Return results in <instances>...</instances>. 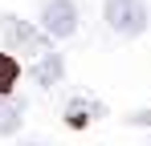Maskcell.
Returning a JSON list of instances; mask_svg holds the SVG:
<instances>
[{"instance_id":"cell-1","label":"cell","mask_w":151,"mask_h":146,"mask_svg":"<svg viewBox=\"0 0 151 146\" xmlns=\"http://www.w3.org/2000/svg\"><path fill=\"white\" fill-rule=\"evenodd\" d=\"M106 24L123 37H139L147 28V4L143 0H106Z\"/></svg>"},{"instance_id":"cell-2","label":"cell","mask_w":151,"mask_h":146,"mask_svg":"<svg viewBox=\"0 0 151 146\" xmlns=\"http://www.w3.org/2000/svg\"><path fill=\"white\" fill-rule=\"evenodd\" d=\"M41 24H45L49 37H70V33L78 28V4L74 0H45Z\"/></svg>"},{"instance_id":"cell-3","label":"cell","mask_w":151,"mask_h":146,"mask_svg":"<svg viewBox=\"0 0 151 146\" xmlns=\"http://www.w3.org/2000/svg\"><path fill=\"white\" fill-rule=\"evenodd\" d=\"M0 33H4V41L17 49H29L33 53V61L41 57V53H49V41L41 37V33H33V28H25V24L17 21V16H4V24H0Z\"/></svg>"},{"instance_id":"cell-4","label":"cell","mask_w":151,"mask_h":146,"mask_svg":"<svg viewBox=\"0 0 151 146\" xmlns=\"http://www.w3.org/2000/svg\"><path fill=\"white\" fill-rule=\"evenodd\" d=\"M61 69H65V65H61V53H41V57H37V85H57V81H61Z\"/></svg>"},{"instance_id":"cell-5","label":"cell","mask_w":151,"mask_h":146,"mask_svg":"<svg viewBox=\"0 0 151 146\" xmlns=\"http://www.w3.org/2000/svg\"><path fill=\"white\" fill-rule=\"evenodd\" d=\"M21 130V106L12 97H0V134H17Z\"/></svg>"},{"instance_id":"cell-6","label":"cell","mask_w":151,"mask_h":146,"mask_svg":"<svg viewBox=\"0 0 151 146\" xmlns=\"http://www.w3.org/2000/svg\"><path fill=\"white\" fill-rule=\"evenodd\" d=\"M17 57H12V53H0V94H8V89H12V81H17Z\"/></svg>"},{"instance_id":"cell-7","label":"cell","mask_w":151,"mask_h":146,"mask_svg":"<svg viewBox=\"0 0 151 146\" xmlns=\"http://www.w3.org/2000/svg\"><path fill=\"white\" fill-rule=\"evenodd\" d=\"M90 114H98V106H90V101H70L65 106V122H74V126H86Z\"/></svg>"},{"instance_id":"cell-8","label":"cell","mask_w":151,"mask_h":146,"mask_svg":"<svg viewBox=\"0 0 151 146\" xmlns=\"http://www.w3.org/2000/svg\"><path fill=\"white\" fill-rule=\"evenodd\" d=\"M131 122H139V126H151V110H143V114H131Z\"/></svg>"}]
</instances>
